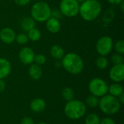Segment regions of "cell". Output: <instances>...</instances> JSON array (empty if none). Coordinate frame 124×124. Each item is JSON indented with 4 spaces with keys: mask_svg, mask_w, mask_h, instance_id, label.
Masks as SVG:
<instances>
[{
    "mask_svg": "<svg viewBox=\"0 0 124 124\" xmlns=\"http://www.w3.org/2000/svg\"><path fill=\"white\" fill-rule=\"evenodd\" d=\"M102 10L101 3L98 0H86L79 6L81 17L86 21H93L97 18Z\"/></svg>",
    "mask_w": 124,
    "mask_h": 124,
    "instance_id": "obj_1",
    "label": "cell"
},
{
    "mask_svg": "<svg viewBox=\"0 0 124 124\" xmlns=\"http://www.w3.org/2000/svg\"><path fill=\"white\" fill-rule=\"evenodd\" d=\"M61 64L66 71L73 75L79 74L84 70L83 60L74 52H70L64 55Z\"/></svg>",
    "mask_w": 124,
    "mask_h": 124,
    "instance_id": "obj_2",
    "label": "cell"
},
{
    "mask_svg": "<svg viewBox=\"0 0 124 124\" xmlns=\"http://www.w3.org/2000/svg\"><path fill=\"white\" fill-rule=\"evenodd\" d=\"M86 111L85 104L80 100L68 101L64 108L65 114L68 118L72 120H78L82 118Z\"/></svg>",
    "mask_w": 124,
    "mask_h": 124,
    "instance_id": "obj_3",
    "label": "cell"
},
{
    "mask_svg": "<svg viewBox=\"0 0 124 124\" xmlns=\"http://www.w3.org/2000/svg\"><path fill=\"white\" fill-rule=\"evenodd\" d=\"M32 18L39 22L46 21L52 17V10L49 4L44 1L35 3L31 9Z\"/></svg>",
    "mask_w": 124,
    "mask_h": 124,
    "instance_id": "obj_4",
    "label": "cell"
},
{
    "mask_svg": "<svg viewBox=\"0 0 124 124\" xmlns=\"http://www.w3.org/2000/svg\"><path fill=\"white\" fill-rule=\"evenodd\" d=\"M100 110L105 114L113 115L118 112L121 108V103L118 100L110 94L104 95L101 100H99V105Z\"/></svg>",
    "mask_w": 124,
    "mask_h": 124,
    "instance_id": "obj_5",
    "label": "cell"
},
{
    "mask_svg": "<svg viewBox=\"0 0 124 124\" xmlns=\"http://www.w3.org/2000/svg\"><path fill=\"white\" fill-rule=\"evenodd\" d=\"M89 89L92 95L99 97H102L108 92V84L102 78H95L91 80L89 84Z\"/></svg>",
    "mask_w": 124,
    "mask_h": 124,
    "instance_id": "obj_6",
    "label": "cell"
},
{
    "mask_svg": "<svg viewBox=\"0 0 124 124\" xmlns=\"http://www.w3.org/2000/svg\"><path fill=\"white\" fill-rule=\"evenodd\" d=\"M79 6L76 0H62L60 4V9L63 15L72 17L78 15Z\"/></svg>",
    "mask_w": 124,
    "mask_h": 124,
    "instance_id": "obj_7",
    "label": "cell"
},
{
    "mask_svg": "<svg viewBox=\"0 0 124 124\" xmlns=\"http://www.w3.org/2000/svg\"><path fill=\"white\" fill-rule=\"evenodd\" d=\"M113 47V39L110 36H103L99 39L96 44V49L97 52L101 56L108 55Z\"/></svg>",
    "mask_w": 124,
    "mask_h": 124,
    "instance_id": "obj_8",
    "label": "cell"
},
{
    "mask_svg": "<svg viewBox=\"0 0 124 124\" xmlns=\"http://www.w3.org/2000/svg\"><path fill=\"white\" fill-rule=\"evenodd\" d=\"M110 78L115 83H119L124 80V63L115 65L110 70Z\"/></svg>",
    "mask_w": 124,
    "mask_h": 124,
    "instance_id": "obj_9",
    "label": "cell"
},
{
    "mask_svg": "<svg viewBox=\"0 0 124 124\" xmlns=\"http://www.w3.org/2000/svg\"><path fill=\"white\" fill-rule=\"evenodd\" d=\"M35 54L29 47L23 48L19 52V59L24 65H31L34 61Z\"/></svg>",
    "mask_w": 124,
    "mask_h": 124,
    "instance_id": "obj_10",
    "label": "cell"
},
{
    "mask_svg": "<svg viewBox=\"0 0 124 124\" xmlns=\"http://www.w3.org/2000/svg\"><path fill=\"white\" fill-rule=\"evenodd\" d=\"M15 32L10 28L6 27L0 31V39L5 44H12L15 41Z\"/></svg>",
    "mask_w": 124,
    "mask_h": 124,
    "instance_id": "obj_11",
    "label": "cell"
},
{
    "mask_svg": "<svg viewBox=\"0 0 124 124\" xmlns=\"http://www.w3.org/2000/svg\"><path fill=\"white\" fill-rule=\"evenodd\" d=\"M11 72V64L5 58H0V79L7 77Z\"/></svg>",
    "mask_w": 124,
    "mask_h": 124,
    "instance_id": "obj_12",
    "label": "cell"
},
{
    "mask_svg": "<svg viewBox=\"0 0 124 124\" xmlns=\"http://www.w3.org/2000/svg\"><path fill=\"white\" fill-rule=\"evenodd\" d=\"M46 26L47 30L52 33H56L59 32V31L60 30V21L58 20L57 18H55L54 17H51L46 20Z\"/></svg>",
    "mask_w": 124,
    "mask_h": 124,
    "instance_id": "obj_13",
    "label": "cell"
},
{
    "mask_svg": "<svg viewBox=\"0 0 124 124\" xmlns=\"http://www.w3.org/2000/svg\"><path fill=\"white\" fill-rule=\"evenodd\" d=\"M30 108L32 111L35 113H41L46 108L45 101L41 98H36L32 100L30 105Z\"/></svg>",
    "mask_w": 124,
    "mask_h": 124,
    "instance_id": "obj_14",
    "label": "cell"
},
{
    "mask_svg": "<svg viewBox=\"0 0 124 124\" xmlns=\"http://www.w3.org/2000/svg\"><path fill=\"white\" fill-rule=\"evenodd\" d=\"M28 74L31 79L39 80L42 76L41 68L37 64H31L28 70Z\"/></svg>",
    "mask_w": 124,
    "mask_h": 124,
    "instance_id": "obj_15",
    "label": "cell"
},
{
    "mask_svg": "<svg viewBox=\"0 0 124 124\" xmlns=\"http://www.w3.org/2000/svg\"><path fill=\"white\" fill-rule=\"evenodd\" d=\"M50 54L54 60H60L63 58L65 55V52L62 46L58 44H54L51 47Z\"/></svg>",
    "mask_w": 124,
    "mask_h": 124,
    "instance_id": "obj_16",
    "label": "cell"
},
{
    "mask_svg": "<svg viewBox=\"0 0 124 124\" xmlns=\"http://www.w3.org/2000/svg\"><path fill=\"white\" fill-rule=\"evenodd\" d=\"M108 92L110 95L113 97H119L122 93H124V87L118 83H114L108 87Z\"/></svg>",
    "mask_w": 124,
    "mask_h": 124,
    "instance_id": "obj_17",
    "label": "cell"
},
{
    "mask_svg": "<svg viewBox=\"0 0 124 124\" xmlns=\"http://www.w3.org/2000/svg\"><path fill=\"white\" fill-rule=\"evenodd\" d=\"M21 28L25 32H28L30 30L35 28L34 20L31 17H28L23 18V20L21 22Z\"/></svg>",
    "mask_w": 124,
    "mask_h": 124,
    "instance_id": "obj_18",
    "label": "cell"
},
{
    "mask_svg": "<svg viewBox=\"0 0 124 124\" xmlns=\"http://www.w3.org/2000/svg\"><path fill=\"white\" fill-rule=\"evenodd\" d=\"M28 37L32 41H37L41 38V32L39 29L33 28L28 32Z\"/></svg>",
    "mask_w": 124,
    "mask_h": 124,
    "instance_id": "obj_19",
    "label": "cell"
},
{
    "mask_svg": "<svg viewBox=\"0 0 124 124\" xmlns=\"http://www.w3.org/2000/svg\"><path fill=\"white\" fill-rule=\"evenodd\" d=\"M100 119L95 113H90L87 116L85 120V124H100Z\"/></svg>",
    "mask_w": 124,
    "mask_h": 124,
    "instance_id": "obj_20",
    "label": "cell"
},
{
    "mask_svg": "<svg viewBox=\"0 0 124 124\" xmlns=\"http://www.w3.org/2000/svg\"><path fill=\"white\" fill-rule=\"evenodd\" d=\"M96 65L99 69L104 70L108 65V60L105 56H100L96 60Z\"/></svg>",
    "mask_w": 124,
    "mask_h": 124,
    "instance_id": "obj_21",
    "label": "cell"
},
{
    "mask_svg": "<svg viewBox=\"0 0 124 124\" xmlns=\"http://www.w3.org/2000/svg\"><path fill=\"white\" fill-rule=\"evenodd\" d=\"M62 97H63V99L65 100L70 101L74 97V92L71 88L67 87V88H65L62 90Z\"/></svg>",
    "mask_w": 124,
    "mask_h": 124,
    "instance_id": "obj_22",
    "label": "cell"
},
{
    "mask_svg": "<svg viewBox=\"0 0 124 124\" xmlns=\"http://www.w3.org/2000/svg\"><path fill=\"white\" fill-rule=\"evenodd\" d=\"M86 105L89 108H94L99 105V100L97 97L94 95H90L86 98Z\"/></svg>",
    "mask_w": 124,
    "mask_h": 124,
    "instance_id": "obj_23",
    "label": "cell"
},
{
    "mask_svg": "<svg viewBox=\"0 0 124 124\" xmlns=\"http://www.w3.org/2000/svg\"><path fill=\"white\" fill-rule=\"evenodd\" d=\"M114 49L116 52L118 54H124V41L121 39L116 41V43L114 45Z\"/></svg>",
    "mask_w": 124,
    "mask_h": 124,
    "instance_id": "obj_24",
    "label": "cell"
},
{
    "mask_svg": "<svg viewBox=\"0 0 124 124\" xmlns=\"http://www.w3.org/2000/svg\"><path fill=\"white\" fill-rule=\"evenodd\" d=\"M15 40L20 44H25L28 42V35L22 33H19L18 35H16Z\"/></svg>",
    "mask_w": 124,
    "mask_h": 124,
    "instance_id": "obj_25",
    "label": "cell"
},
{
    "mask_svg": "<svg viewBox=\"0 0 124 124\" xmlns=\"http://www.w3.org/2000/svg\"><path fill=\"white\" fill-rule=\"evenodd\" d=\"M111 61L115 64V65H119L124 63V58L121 54L116 53L113 54L111 56Z\"/></svg>",
    "mask_w": 124,
    "mask_h": 124,
    "instance_id": "obj_26",
    "label": "cell"
},
{
    "mask_svg": "<svg viewBox=\"0 0 124 124\" xmlns=\"http://www.w3.org/2000/svg\"><path fill=\"white\" fill-rule=\"evenodd\" d=\"M46 57L44 55V54H39L37 55H35V57H34V61L36 62V64L39 65H44L45 62H46Z\"/></svg>",
    "mask_w": 124,
    "mask_h": 124,
    "instance_id": "obj_27",
    "label": "cell"
},
{
    "mask_svg": "<svg viewBox=\"0 0 124 124\" xmlns=\"http://www.w3.org/2000/svg\"><path fill=\"white\" fill-rule=\"evenodd\" d=\"M20 124H34V121L30 117H24L21 120Z\"/></svg>",
    "mask_w": 124,
    "mask_h": 124,
    "instance_id": "obj_28",
    "label": "cell"
},
{
    "mask_svg": "<svg viewBox=\"0 0 124 124\" xmlns=\"http://www.w3.org/2000/svg\"><path fill=\"white\" fill-rule=\"evenodd\" d=\"M100 124H116V123L113 119L110 118H105L102 121H100Z\"/></svg>",
    "mask_w": 124,
    "mask_h": 124,
    "instance_id": "obj_29",
    "label": "cell"
},
{
    "mask_svg": "<svg viewBox=\"0 0 124 124\" xmlns=\"http://www.w3.org/2000/svg\"><path fill=\"white\" fill-rule=\"evenodd\" d=\"M14 1L19 6H25V5L28 4L31 0H14Z\"/></svg>",
    "mask_w": 124,
    "mask_h": 124,
    "instance_id": "obj_30",
    "label": "cell"
},
{
    "mask_svg": "<svg viewBox=\"0 0 124 124\" xmlns=\"http://www.w3.org/2000/svg\"><path fill=\"white\" fill-rule=\"evenodd\" d=\"M6 84L3 79H0V92H2L5 90Z\"/></svg>",
    "mask_w": 124,
    "mask_h": 124,
    "instance_id": "obj_31",
    "label": "cell"
},
{
    "mask_svg": "<svg viewBox=\"0 0 124 124\" xmlns=\"http://www.w3.org/2000/svg\"><path fill=\"white\" fill-rule=\"evenodd\" d=\"M107 1L113 4H120L124 0H107Z\"/></svg>",
    "mask_w": 124,
    "mask_h": 124,
    "instance_id": "obj_32",
    "label": "cell"
},
{
    "mask_svg": "<svg viewBox=\"0 0 124 124\" xmlns=\"http://www.w3.org/2000/svg\"><path fill=\"white\" fill-rule=\"evenodd\" d=\"M118 101L120 102L121 104H124V93H122L120 96H119V100Z\"/></svg>",
    "mask_w": 124,
    "mask_h": 124,
    "instance_id": "obj_33",
    "label": "cell"
},
{
    "mask_svg": "<svg viewBox=\"0 0 124 124\" xmlns=\"http://www.w3.org/2000/svg\"><path fill=\"white\" fill-rule=\"evenodd\" d=\"M121 11L124 12V1L121 3Z\"/></svg>",
    "mask_w": 124,
    "mask_h": 124,
    "instance_id": "obj_34",
    "label": "cell"
},
{
    "mask_svg": "<svg viewBox=\"0 0 124 124\" xmlns=\"http://www.w3.org/2000/svg\"><path fill=\"white\" fill-rule=\"evenodd\" d=\"M76 1H78V3H79V2H81V3H82V2H84V1H85L86 0H76Z\"/></svg>",
    "mask_w": 124,
    "mask_h": 124,
    "instance_id": "obj_35",
    "label": "cell"
},
{
    "mask_svg": "<svg viewBox=\"0 0 124 124\" xmlns=\"http://www.w3.org/2000/svg\"><path fill=\"white\" fill-rule=\"evenodd\" d=\"M45 124V123H43V122H41V123H39V124Z\"/></svg>",
    "mask_w": 124,
    "mask_h": 124,
    "instance_id": "obj_36",
    "label": "cell"
}]
</instances>
